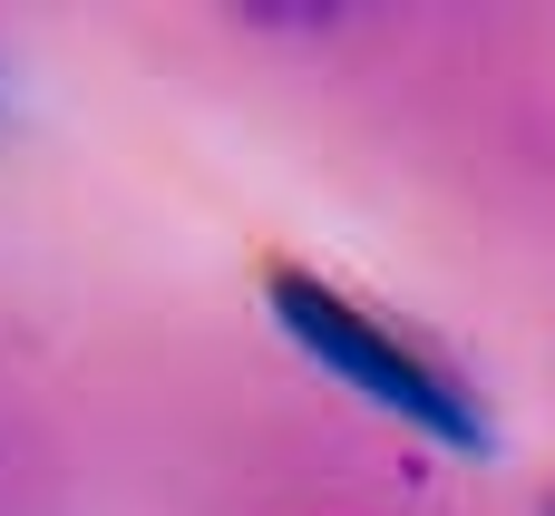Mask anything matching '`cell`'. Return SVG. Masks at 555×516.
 Masks as SVG:
<instances>
[{
  "instance_id": "6da1fadb",
  "label": "cell",
  "mask_w": 555,
  "mask_h": 516,
  "mask_svg": "<svg viewBox=\"0 0 555 516\" xmlns=\"http://www.w3.org/2000/svg\"><path fill=\"white\" fill-rule=\"evenodd\" d=\"M263 302H273V322L293 332V351H302V361H322L332 380H351L371 410L410 420L420 439H439V449H459V459H488V449H498L488 400H478V390H468L429 341L390 332L380 312H361L351 293H332V283H312V273H293V263L263 283Z\"/></svg>"
},
{
  "instance_id": "7a4b0ae2",
  "label": "cell",
  "mask_w": 555,
  "mask_h": 516,
  "mask_svg": "<svg viewBox=\"0 0 555 516\" xmlns=\"http://www.w3.org/2000/svg\"><path fill=\"white\" fill-rule=\"evenodd\" d=\"M546 516H555V507H546Z\"/></svg>"
}]
</instances>
